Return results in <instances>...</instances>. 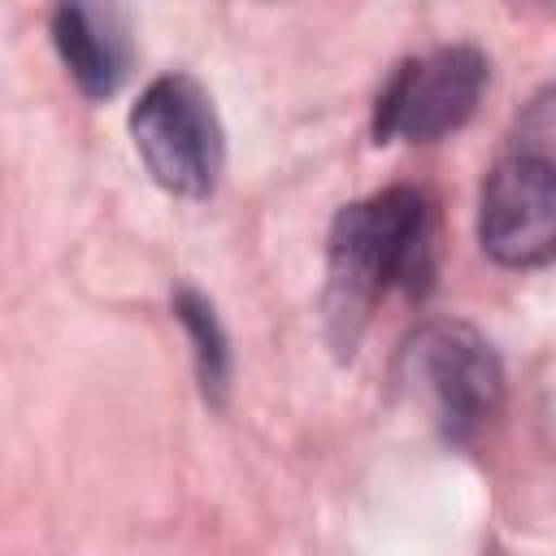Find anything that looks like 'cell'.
I'll return each instance as SVG.
<instances>
[{"label": "cell", "mask_w": 556, "mask_h": 556, "mask_svg": "<svg viewBox=\"0 0 556 556\" xmlns=\"http://www.w3.org/2000/svg\"><path fill=\"white\" fill-rule=\"evenodd\" d=\"M52 43L87 100H109L130 74V30L113 4L52 9Z\"/></svg>", "instance_id": "6"}, {"label": "cell", "mask_w": 556, "mask_h": 556, "mask_svg": "<svg viewBox=\"0 0 556 556\" xmlns=\"http://www.w3.org/2000/svg\"><path fill=\"white\" fill-rule=\"evenodd\" d=\"M130 139L156 187L182 200L213 195L226 165V139L208 91L191 74H161L139 91Z\"/></svg>", "instance_id": "2"}, {"label": "cell", "mask_w": 556, "mask_h": 556, "mask_svg": "<svg viewBox=\"0 0 556 556\" xmlns=\"http://www.w3.org/2000/svg\"><path fill=\"white\" fill-rule=\"evenodd\" d=\"M513 152L517 156H534V161L556 169V83L539 87L521 104V113L513 122Z\"/></svg>", "instance_id": "8"}, {"label": "cell", "mask_w": 556, "mask_h": 556, "mask_svg": "<svg viewBox=\"0 0 556 556\" xmlns=\"http://www.w3.org/2000/svg\"><path fill=\"white\" fill-rule=\"evenodd\" d=\"M174 317L191 339V361H195V378L204 400L222 404L226 382H230V343L226 330L217 321V308L208 295H200L195 287H178L174 291Z\"/></svg>", "instance_id": "7"}, {"label": "cell", "mask_w": 556, "mask_h": 556, "mask_svg": "<svg viewBox=\"0 0 556 556\" xmlns=\"http://www.w3.org/2000/svg\"><path fill=\"white\" fill-rule=\"evenodd\" d=\"M478 243L504 269L556 261V169L504 152L478 191Z\"/></svg>", "instance_id": "5"}, {"label": "cell", "mask_w": 556, "mask_h": 556, "mask_svg": "<svg viewBox=\"0 0 556 556\" xmlns=\"http://www.w3.org/2000/svg\"><path fill=\"white\" fill-rule=\"evenodd\" d=\"M439 274L434 204L417 187H387L343 204L326 239V330L339 352H352L369 308L387 291L408 300L430 295Z\"/></svg>", "instance_id": "1"}, {"label": "cell", "mask_w": 556, "mask_h": 556, "mask_svg": "<svg viewBox=\"0 0 556 556\" xmlns=\"http://www.w3.org/2000/svg\"><path fill=\"white\" fill-rule=\"evenodd\" d=\"M491 83V61L473 43L430 48L391 70L374 100L378 143H434L460 130Z\"/></svg>", "instance_id": "4"}, {"label": "cell", "mask_w": 556, "mask_h": 556, "mask_svg": "<svg viewBox=\"0 0 556 556\" xmlns=\"http://www.w3.org/2000/svg\"><path fill=\"white\" fill-rule=\"evenodd\" d=\"M404 382L426 400L447 443H469L504 404V365L469 321L434 317L404 343Z\"/></svg>", "instance_id": "3"}]
</instances>
